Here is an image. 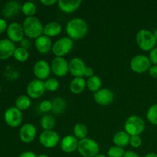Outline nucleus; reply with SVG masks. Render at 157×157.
<instances>
[{"label": "nucleus", "instance_id": "23", "mask_svg": "<svg viewBox=\"0 0 157 157\" xmlns=\"http://www.w3.org/2000/svg\"><path fill=\"white\" fill-rule=\"evenodd\" d=\"M86 87L87 84L84 78H75L69 84V90L75 94H80L83 93Z\"/></svg>", "mask_w": 157, "mask_h": 157}, {"label": "nucleus", "instance_id": "33", "mask_svg": "<svg viewBox=\"0 0 157 157\" xmlns=\"http://www.w3.org/2000/svg\"><path fill=\"white\" fill-rule=\"evenodd\" d=\"M59 81L54 78H48L44 81V86H45L46 90H48L50 92L56 91L59 88Z\"/></svg>", "mask_w": 157, "mask_h": 157}, {"label": "nucleus", "instance_id": "47", "mask_svg": "<svg viewBox=\"0 0 157 157\" xmlns=\"http://www.w3.org/2000/svg\"><path fill=\"white\" fill-rule=\"evenodd\" d=\"M153 35H154L155 38H156V39L157 40V29L154 31V32H153Z\"/></svg>", "mask_w": 157, "mask_h": 157}, {"label": "nucleus", "instance_id": "31", "mask_svg": "<svg viewBox=\"0 0 157 157\" xmlns=\"http://www.w3.org/2000/svg\"><path fill=\"white\" fill-rule=\"evenodd\" d=\"M13 56L16 61H19V62H25L29 58V51L21 47L16 48L13 54Z\"/></svg>", "mask_w": 157, "mask_h": 157}, {"label": "nucleus", "instance_id": "20", "mask_svg": "<svg viewBox=\"0 0 157 157\" xmlns=\"http://www.w3.org/2000/svg\"><path fill=\"white\" fill-rule=\"evenodd\" d=\"M35 46L39 53L48 54L52 50L53 43H52L51 38L42 35L39 38L35 39Z\"/></svg>", "mask_w": 157, "mask_h": 157}, {"label": "nucleus", "instance_id": "26", "mask_svg": "<svg viewBox=\"0 0 157 157\" xmlns=\"http://www.w3.org/2000/svg\"><path fill=\"white\" fill-rule=\"evenodd\" d=\"M52 110L55 114H60L62 113L65 110L67 104L65 100L61 98H56L52 101Z\"/></svg>", "mask_w": 157, "mask_h": 157}, {"label": "nucleus", "instance_id": "3", "mask_svg": "<svg viewBox=\"0 0 157 157\" xmlns=\"http://www.w3.org/2000/svg\"><path fill=\"white\" fill-rule=\"evenodd\" d=\"M136 41L138 47L144 52H150L156 47L157 40L153 32L147 29H140L136 35Z\"/></svg>", "mask_w": 157, "mask_h": 157}, {"label": "nucleus", "instance_id": "11", "mask_svg": "<svg viewBox=\"0 0 157 157\" xmlns=\"http://www.w3.org/2000/svg\"><path fill=\"white\" fill-rule=\"evenodd\" d=\"M51 68L55 75L63 78L69 72V62L62 57H55L52 61Z\"/></svg>", "mask_w": 157, "mask_h": 157}, {"label": "nucleus", "instance_id": "15", "mask_svg": "<svg viewBox=\"0 0 157 157\" xmlns=\"http://www.w3.org/2000/svg\"><path fill=\"white\" fill-rule=\"evenodd\" d=\"M87 66L81 58H74L69 61V73L75 78H84Z\"/></svg>", "mask_w": 157, "mask_h": 157}, {"label": "nucleus", "instance_id": "27", "mask_svg": "<svg viewBox=\"0 0 157 157\" xmlns=\"http://www.w3.org/2000/svg\"><path fill=\"white\" fill-rule=\"evenodd\" d=\"M73 133L74 136L78 140H83L87 137V133H88V131H87V127H86L85 124H82V123H78L74 127Z\"/></svg>", "mask_w": 157, "mask_h": 157}, {"label": "nucleus", "instance_id": "41", "mask_svg": "<svg viewBox=\"0 0 157 157\" xmlns=\"http://www.w3.org/2000/svg\"><path fill=\"white\" fill-rule=\"evenodd\" d=\"M94 71L93 68L90 67H87V68H86L85 70V72H84V77L89 78H90V77L94 76Z\"/></svg>", "mask_w": 157, "mask_h": 157}, {"label": "nucleus", "instance_id": "32", "mask_svg": "<svg viewBox=\"0 0 157 157\" xmlns=\"http://www.w3.org/2000/svg\"><path fill=\"white\" fill-rule=\"evenodd\" d=\"M147 121L153 125L157 126V104L152 105L147 113Z\"/></svg>", "mask_w": 157, "mask_h": 157}, {"label": "nucleus", "instance_id": "39", "mask_svg": "<svg viewBox=\"0 0 157 157\" xmlns=\"http://www.w3.org/2000/svg\"><path fill=\"white\" fill-rule=\"evenodd\" d=\"M149 74L152 78L157 79V65H152L149 70Z\"/></svg>", "mask_w": 157, "mask_h": 157}, {"label": "nucleus", "instance_id": "2", "mask_svg": "<svg viewBox=\"0 0 157 157\" xmlns=\"http://www.w3.org/2000/svg\"><path fill=\"white\" fill-rule=\"evenodd\" d=\"M24 33L28 38L37 39L44 33V25L37 17H26L22 23Z\"/></svg>", "mask_w": 157, "mask_h": 157}, {"label": "nucleus", "instance_id": "5", "mask_svg": "<svg viewBox=\"0 0 157 157\" xmlns=\"http://www.w3.org/2000/svg\"><path fill=\"white\" fill-rule=\"evenodd\" d=\"M78 151L83 157H94L99 154L100 147L94 140L86 137L79 140Z\"/></svg>", "mask_w": 157, "mask_h": 157}, {"label": "nucleus", "instance_id": "49", "mask_svg": "<svg viewBox=\"0 0 157 157\" xmlns=\"http://www.w3.org/2000/svg\"><path fill=\"white\" fill-rule=\"evenodd\" d=\"M0 90H1V86H0Z\"/></svg>", "mask_w": 157, "mask_h": 157}, {"label": "nucleus", "instance_id": "13", "mask_svg": "<svg viewBox=\"0 0 157 157\" xmlns=\"http://www.w3.org/2000/svg\"><path fill=\"white\" fill-rule=\"evenodd\" d=\"M95 102L100 106H108L113 103L114 94L113 91L108 88H101L94 94Z\"/></svg>", "mask_w": 157, "mask_h": 157}, {"label": "nucleus", "instance_id": "37", "mask_svg": "<svg viewBox=\"0 0 157 157\" xmlns=\"http://www.w3.org/2000/svg\"><path fill=\"white\" fill-rule=\"evenodd\" d=\"M149 58H150V62H151V64H153V65H157V47L156 46L150 52Z\"/></svg>", "mask_w": 157, "mask_h": 157}, {"label": "nucleus", "instance_id": "9", "mask_svg": "<svg viewBox=\"0 0 157 157\" xmlns=\"http://www.w3.org/2000/svg\"><path fill=\"white\" fill-rule=\"evenodd\" d=\"M28 96L32 99H37L44 95L46 91L44 81L38 79H33L29 83L26 88Z\"/></svg>", "mask_w": 157, "mask_h": 157}, {"label": "nucleus", "instance_id": "36", "mask_svg": "<svg viewBox=\"0 0 157 157\" xmlns=\"http://www.w3.org/2000/svg\"><path fill=\"white\" fill-rule=\"evenodd\" d=\"M130 145L133 148H139L142 145V139L140 136H130Z\"/></svg>", "mask_w": 157, "mask_h": 157}, {"label": "nucleus", "instance_id": "21", "mask_svg": "<svg viewBox=\"0 0 157 157\" xmlns=\"http://www.w3.org/2000/svg\"><path fill=\"white\" fill-rule=\"evenodd\" d=\"M21 11V6L17 1H9L2 8V14L6 18L15 16Z\"/></svg>", "mask_w": 157, "mask_h": 157}, {"label": "nucleus", "instance_id": "24", "mask_svg": "<svg viewBox=\"0 0 157 157\" xmlns=\"http://www.w3.org/2000/svg\"><path fill=\"white\" fill-rule=\"evenodd\" d=\"M130 135L125 130H121V131L117 132L114 134L113 137V143L115 146L124 148L130 144Z\"/></svg>", "mask_w": 157, "mask_h": 157}, {"label": "nucleus", "instance_id": "29", "mask_svg": "<svg viewBox=\"0 0 157 157\" xmlns=\"http://www.w3.org/2000/svg\"><path fill=\"white\" fill-rule=\"evenodd\" d=\"M41 127L44 130H52L55 127V118L51 115H44L41 119Z\"/></svg>", "mask_w": 157, "mask_h": 157}, {"label": "nucleus", "instance_id": "4", "mask_svg": "<svg viewBox=\"0 0 157 157\" xmlns=\"http://www.w3.org/2000/svg\"><path fill=\"white\" fill-rule=\"evenodd\" d=\"M146 124L144 120L138 115L129 117L124 124V130L132 136H140L144 131Z\"/></svg>", "mask_w": 157, "mask_h": 157}, {"label": "nucleus", "instance_id": "22", "mask_svg": "<svg viewBox=\"0 0 157 157\" xmlns=\"http://www.w3.org/2000/svg\"><path fill=\"white\" fill-rule=\"evenodd\" d=\"M62 28L61 24L58 21H50L47 23L45 25H44V33L43 35L49 37V38H53L56 37L61 34Z\"/></svg>", "mask_w": 157, "mask_h": 157}, {"label": "nucleus", "instance_id": "48", "mask_svg": "<svg viewBox=\"0 0 157 157\" xmlns=\"http://www.w3.org/2000/svg\"><path fill=\"white\" fill-rule=\"evenodd\" d=\"M94 157H107V156H106L105 155H103V154H98L97 155V156H95Z\"/></svg>", "mask_w": 157, "mask_h": 157}, {"label": "nucleus", "instance_id": "12", "mask_svg": "<svg viewBox=\"0 0 157 157\" xmlns=\"http://www.w3.org/2000/svg\"><path fill=\"white\" fill-rule=\"evenodd\" d=\"M52 68L51 65L45 60H38L33 66V74L36 79L47 80L50 75Z\"/></svg>", "mask_w": 157, "mask_h": 157}, {"label": "nucleus", "instance_id": "25", "mask_svg": "<svg viewBox=\"0 0 157 157\" xmlns=\"http://www.w3.org/2000/svg\"><path fill=\"white\" fill-rule=\"evenodd\" d=\"M86 84L87 87L90 92H93L94 94L96 93L97 91L101 89L102 86V81H101V78L98 75H94L90 78H87L86 81Z\"/></svg>", "mask_w": 157, "mask_h": 157}, {"label": "nucleus", "instance_id": "17", "mask_svg": "<svg viewBox=\"0 0 157 157\" xmlns=\"http://www.w3.org/2000/svg\"><path fill=\"white\" fill-rule=\"evenodd\" d=\"M79 140L74 135H67L60 142L61 149L63 152L66 153H72L78 150Z\"/></svg>", "mask_w": 157, "mask_h": 157}, {"label": "nucleus", "instance_id": "45", "mask_svg": "<svg viewBox=\"0 0 157 157\" xmlns=\"http://www.w3.org/2000/svg\"><path fill=\"white\" fill-rule=\"evenodd\" d=\"M144 157H157V154L155 153H149Z\"/></svg>", "mask_w": 157, "mask_h": 157}, {"label": "nucleus", "instance_id": "43", "mask_svg": "<svg viewBox=\"0 0 157 157\" xmlns=\"http://www.w3.org/2000/svg\"><path fill=\"white\" fill-rule=\"evenodd\" d=\"M18 157H37V156L34 152L25 151L23 152L21 154H20V156Z\"/></svg>", "mask_w": 157, "mask_h": 157}, {"label": "nucleus", "instance_id": "35", "mask_svg": "<svg viewBox=\"0 0 157 157\" xmlns=\"http://www.w3.org/2000/svg\"><path fill=\"white\" fill-rule=\"evenodd\" d=\"M39 110L42 113H48L52 110V102L48 100L42 101L39 104Z\"/></svg>", "mask_w": 157, "mask_h": 157}, {"label": "nucleus", "instance_id": "34", "mask_svg": "<svg viewBox=\"0 0 157 157\" xmlns=\"http://www.w3.org/2000/svg\"><path fill=\"white\" fill-rule=\"evenodd\" d=\"M125 150L122 147L113 146L107 151V157H124Z\"/></svg>", "mask_w": 157, "mask_h": 157}, {"label": "nucleus", "instance_id": "28", "mask_svg": "<svg viewBox=\"0 0 157 157\" xmlns=\"http://www.w3.org/2000/svg\"><path fill=\"white\" fill-rule=\"evenodd\" d=\"M32 101L28 95H20L15 100V107L21 110H25L30 107Z\"/></svg>", "mask_w": 157, "mask_h": 157}, {"label": "nucleus", "instance_id": "18", "mask_svg": "<svg viewBox=\"0 0 157 157\" xmlns=\"http://www.w3.org/2000/svg\"><path fill=\"white\" fill-rule=\"evenodd\" d=\"M15 44L13 41L8 39H2L0 41V59L6 60L13 55L15 52Z\"/></svg>", "mask_w": 157, "mask_h": 157}, {"label": "nucleus", "instance_id": "16", "mask_svg": "<svg viewBox=\"0 0 157 157\" xmlns=\"http://www.w3.org/2000/svg\"><path fill=\"white\" fill-rule=\"evenodd\" d=\"M37 135L36 127L32 124H25L19 130V137L25 144H30L35 139Z\"/></svg>", "mask_w": 157, "mask_h": 157}, {"label": "nucleus", "instance_id": "42", "mask_svg": "<svg viewBox=\"0 0 157 157\" xmlns=\"http://www.w3.org/2000/svg\"><path fill=\"white\" fill-rule=\"evenodd\" d=\"M41 3L45 6H52L58 3L56 0H41Z\"/></svg>", "mask_w": 157, "mask_h": 157}, {"label": "nucleus", "instance_id": "6", "mask_svg": "<svg viewBox=\"0 0 157 157\" xmlns=\"http://www.w3.org/2000/svg\"><path fill=\"white\" fill-rule=\"evenodd\" d=\"M74 41L68 37H62L58 38L53 43L52 52L55 57L64 58L73 49Z\"/></svg>", "mask_w": 157, "mask_h": 157}, {"label": "nucleus", "instance_id": "1", "mask_svg": "<svg viewBox=\"0 0 157 157\" xmlns=\"http://www.w3.org/2000/svg\"><path fill=\"white\" fill-rule=\"evenodd\" d=\"M65 31L68 38L71 39H82L88 32V25L83 18H74L67 23Z\"/></svg>", "mask_w": 157, "mask_h": 157}, {"label": "nucleus", "instance_id": "7", "mask_svg": "<svg viewBox=\"0 0 157 157\" xmlns=\"http://www.w3.org/2000/svg\"><path fill=\"white\" fill-rule=\"evenodd\" d=\"M131 70L137 74H143L149 71L152 64L149 57L144 55H137L133 57L130 63Z\"/></svg>", "mask_w": 157, "mask_h": 157}, {"label": "nucleus", "instance_id": "14", "mask_svg": "<svg viewBox=\"0 0 157 157\" xmlns=\"http://www.w3.org/2000/svg\"><path fill=\"white\" fill-rule=\"evenodd\" d=\"M7 35L9 39L15 42H21L24 39V29L22 25L18 22H12L8 25Z\"/></svg>", "mask_w": 157, "mask_h": 157}, {"label": "nucleus", "instance_id": "19", "mask_svg": "<svg viewBox=\"0 0 157 157\" xmlns=\"http://www.w3.org/2000/svg\"><path fill=\"white\" fill-rule=\"evenodd\" d=\"M58 6L61 11L67 14L75 12L82 4L81 0H58Z\"/></svg>", "mask_w": 157, "mask_h": 157}, {"label": "nucleus", "instance_id": "10", "mask_svg": "<svg viewBox=\"0 0 157 157\" xmlns=\"http://www.w3.org/2000/svg\"><path fill=\"white\" fill-rule=\"evenodd\" d=\"M5 121L12 127H17L21 124L23 120L22 113L15 107H11L6 110L4 114Z\"/></svg>", "mask_w": 157, "mask_h": 157}, {"label": "nucleus", "instance_id": "38", "mask_svg": "<svg viewBox=\"0 0 157 157\" xmlns=\"http://www.w3.org/2000/svg\"><path fill=\"white\" fill-rule=\"evenodd\" d=\"M20 44H21L20 47L26 49V50L28 51H29V49L31 48V45H32L30 41H29V39H27V38H24V39L20 42Z\"/></svg>", "mask_w": 157, "mask_h": 157}, {"label": "nucleus", "instance_id": "8", "mask_svg": "<svg viewBox=\"0 0 157 157\" xmlns=\"http://www.w3.org/2000/svg\"><path fill=\"white\" fill-rule=\"evenodd\" d=\"M38 140L42 147L47 149L55 148L61 142L59 135L54 130H43L38 136Z\"/></svg>", "mask_w": 157, "mask_h": 157}, {"label": "nucleus", "instance_id": "30", "mask_svg": "<svg viewBox=\"0 0 157 157\" xmlns=\"http://www.w3.org/2000/svg\"><path fill=\"white\" fill-rule=\"evenodd\" d=\"M21 12L26 17L35 16L37 12V6L32 2H26L21 6Z\"/></svg>", "mask_w": 157, "mask_h": 157}, {"label": "nucleus", "instance_id": "46", "mask_svg": "<svg viewBox=\"0 0 157 157\" xmlns=\"http://www.w3.org/2000/svg\"><path fill=\"white\" fill-rule=\"evenodd\" d=\"M37 157H49V156L46 154H40L38 155V156H37Z\"/></svg>", "mask_w": 157, "mask_h": 157}, {"label": "nucleus", "instance_id": "44", "mask_svg": "<svg viewBox=\"0 0 157 157\" xmlns=\"http://www.w3.org/2000/svg\"><path fill=\"white\" fill-rule=\"evenodd\" d=\"M124 157H140L136 153L133 151H126Z\"/></svg>", "mask_w": 157, "mask_h": 157}, {"label": "nucleus", "instance_id": "40", "mask_svg": "<svg viewBox=\"0 0 157 157\" xmlns=\"http://www.w3.org/2000/svg\"><path fill=\"white\" fill-rule=\"evenodd\" d=\"M7 28H8V25L6 20L3 19V18H0V33H2V32L7 30Z\"/></svg>", "mask_w": 157, "mask_h": 157}]
</instances>
